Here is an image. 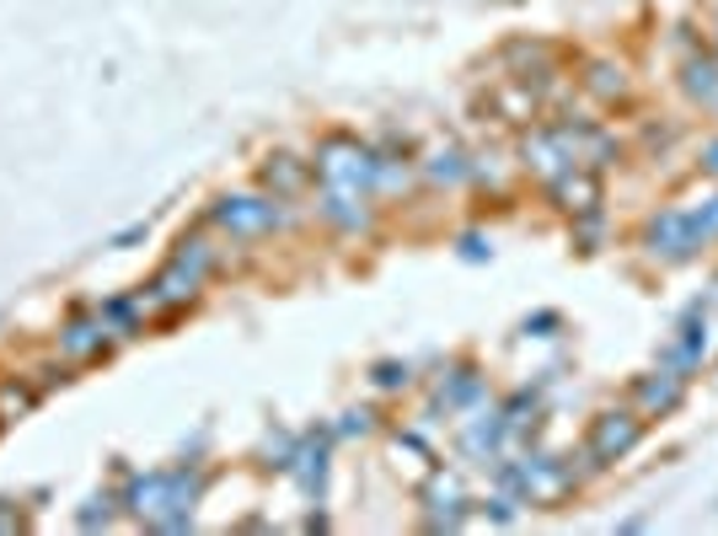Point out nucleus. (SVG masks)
I'll return each instance as SVG.
<instances>
[{
  "mask_svg": "<svg viewBox=\"0 0 718 536\" xmlns=\"http://www.w3.org/2000/svg\"><path fill=\"white\" fill-rule=\"evenodd\" d=\"M687 87H691V97H708V102H714L718 97V64L714 60H691L687 64Z\"/></svg>",
  "mask_w": 718,
  "mask_h": 536,
  "instance_id": "obj_12",
  "label": "nucleus"
},
{
  "mask_svg": "<svg viewBox=\"0 0 718 536\" xmlns=\"http://www.w3.org/2000/svg\"><path fill=\"white\" fill-rule=\"evenodd\" d=\"M547 188H552L558 209H569V215H579V220L600 209V178L590 172V167H564V172L547 182Z\"/></svg>",
  "mask_w": 718,
  "mask_h": 536,
  "instance_id": "obj_5",
  "label": "nucleus"
},
{
  "mask_svg": "<svg viewBox=\"0 0 718 536\" xmlns=\"http://www.w3.org/2000/svg\"><path fill=\"white\" fill-rule=\"evenodd\" d=\"M702 167H708V172H718V140L708 150H702Z\"/></svg>",
  "mask_w": 718,
  "mask_h": 536,
  "instance_id": "obj_15",
  "label": "nucleus"
},
{
  "mask_svg": "<svg viewBox=\"0 0 718 536\" xmlns=\"http://www.w3.org/2000/svg\"><path fill=\"white\" fill-rule=\"evenodd\" d=\"M311 178V167L296 161V156H269V167H263V182H269L273 193H300Z\"/></svg>",
  "mask_w": 718,
  "mask_h": 536,
  "instance_id": "obj_9",
  "label": "nucleus"
},
{
  "mask_svg": "<svg viewBox=\"0 0 718 536\" xmlns=\"http://www.w3.org/2000/svg\"><path fill=\"white\" fill-rule=\"evenodd\" d=\"M585 91L600 97V102L611 108V102H622V97H628V70H622V64H611V60H590V70H585Z\"/></svg>",
  "mask_w": 718,
  "mask_h": 536,
  "instance_id": "obj_8",
  "label": "nucleus"
},
{
  "mask_svg": "<svg viewBox=\"0 0 718 536\" xmlns=\"http://www.w3.org/2000/svg\"><path fill=\"white\" fill-rule=\"evenodd\" d=\"M317 178L328 182V188H343V193H359L365 182L376 178V156L355 140H343V135H332L322 156H317Z\"/></svg>",
  "mask_w": 718,
  "mask_h": 536,
  "instance_id": "obj_1",
  "label": "nucleus"
},
{
  "mask_svg": "<svg viewBox=\"0 0 718 536\" xmlns=\"http://www.w3.org/2000/svg\"><path fill=\"white\" fill-rule=\"evenodd\" d=\"M638 440H644V414L638 408H606V414L590 418V456H596L600 467L606 461H622Z\"/></svg>",
  "mask_w": 718,
  "mask_h": 536,
  "instance_id": "obj_2",
  "label": "nucleus"
},
{
  "mask_svg": "<svg viewBox=\"0 0 718 536\" xmlns=\"http://www.w3.org/2000/svg\"><path fill=\"white\" fill-rule=\"evenodd\" d=\"M215 220L237 237H263V231H273L279 209H273V199H220Z\"/></svg>",
  "mask_w": 718,
  "mask_h": 536,
  "instance_id": "obj_6",
  "label": "nucleus"
},
{
  "mask_svg": "<svg viewBox=\"0 0 718 536\" xmlns=\"http://www.w3.org/2000/svg\"><path fill=\"white\" fill-rule=\"evenodd\" d=\"M681 397H687V376H681V370H655V376H638V381H632V403H638L644 418L676 414Z\"/></svg>",
  "mask_w": 718,
  "mask_h": 536,
  "instance_id": "obj_3",
  "label": "nucleus"
},
{
  "mask_svg": "<svg viewBox=\"0 0 718 536\" xmlns=\"http://www.w3.org/2000/svg\"><path fill=\"white\" fill-rule=\"evenodd\" d=\"M714 64H718V60H714Z\"/></svg>",
  "mask_w": 718,
  "mask_h": 536,
  "instance_id": "obj_16",
  "label": "nucleus"
},
{
  "mask_svg": "<svg viewBox=\"0 0 718 536\" xmlns=\"http://www.w3.org/2000/svg\"><path fill=\"white\" fill-rule=\"evenodd\" d=\"M644 241H649V252L665 258V264H681V258L697 252V237H691V226H687V209H665V215H655L649 231H644Z\"/></svg>",
  "mask_w": 718,
  "mask_h": 536,
  "instance_id": "obj_4",
  "label": "nucleus"
},
{
  "mask_svg": "<svg viewBox=\"0 0 718 536\" xmlns=\"http://www.w3.org/2000/svg\"><path fill=\"white\" fill-rule=\"evenodd\" d=\"M435 182H456L467 167H461V150L456 146H435V156H429V167H423Z\"/></svg>",
  "mask_w": 718,
  "mask_h": 536,
  "instance_id": "obj_10",
  "label": "nucleus"
},
{
  "mask_svg": "<svg viewBox=\"0 0 718 536\" xmlns=\"http://www.w3.org/2000/svg\"><path fill=\"white\" fill-rule=\"evenodd\" d=\"M28 403H32L28 391H17V387H6V391H0V408H6V414H11V408H17V414H22V408H28Z\"/></svg>",
  "mask_w": 718,
  "mask_h": 536,
  "instance_id": "obj_13",
  "label": "nucleus"
},
{
  "mask_svg": "<svg viewBox=\"0 0 718 536\" xmlns=\"http://www.w3.org/2000/svg\"><path fill=\"white\" fill-rule=\"evenodd\" d=\"M381 387H408V370H397V365H381Z\"/></svg>",
  "mask_w": 718,
  "mask_h": 536,
  "instance_id": "obj_14",
  "label": "nucleus"
},
{
  "mask_svg": "<svg viewBox=\"0 0 718 536\" xmlns=\"http://www.w3.org/2000/svg\"><path fill=\"white\" fill-rule=\"evenodd\" d=\"M687 226H691V237H697V247L718 237V193L702 199V209H687Z\"/></svg>",
  "mask_w": 718,
  "mask_h": 536,
  "instance_id": "obj_11",
  "label": "nucleus"
},
{
  "mask_svg": "<svg viewBox=\"0 0 718 536\" xmlns=\"http://www.w3.org/2000/svg\"><path fill=\"white\" fill-rule=\"evenodd\" d=\"M520 483H526V499H531V505H558L574 488V473L558 467V461H531V467L520 473Z\"/></svg>",
  "mask_w": 718,
  "mask_h": 536,
  "instance_id": "obj_7",
  "label": "nucleus"
}]
</instances>
